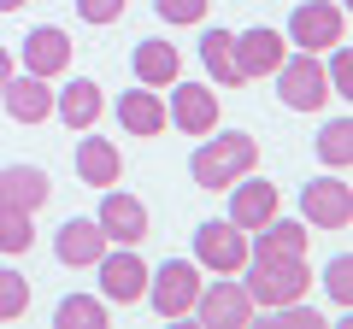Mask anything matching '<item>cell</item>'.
Wrapping results in <instances>:
<instances>
[{
    "label": "cell",
    "mask_w": 353,
    "mask_h": 329,
    "mask_svg": "<svg viewBox=\"0 0 353 329\" xmlns=\"http://www.w3.org/2000/svg\"><path fill=\"white\" fill-rule=\"evenodd\" d=\"M283 41L301 53H330L347 41V6L341 0H301L289 12V30H283Z\"/></svg>",
    "instance_id": "obj_3"
},
{
    "label": "cell",
    "mask_w": 353,
    "mask_h": 329,
    "mask_svg": "<svg viewBox=\"0 0 353 329\" xmlns=\"http://www.w3.org/2000/svg\"><path fill=\"white\" fill-rule=\"evenodd\" d=\"M18 6H24V0H0V12H18Z\"/></svg>",
    "instance_id": "obj_33"
},
{
    "label": "cell",
    "mask_w": 353,
    "mask_h": 329,
    "mask_svg": "<svg viewBox=\"0 0 353 329\" xmlns=\"http://www.w3.org/2000/svg\"><path fill=\"white\" fill-rule=\"evenodd\" d=\"M253 312L259 306L248 300V288H241V277H218V282H201V294H194V312L206 329H248Z\"/></svg>",
    "instance_id": "obj_7"
},
{
    "label": "cell",
    "mask_w": 353,
    "mask_h": 329,
    "mask_svg": "<svg viewBox=\"0 0 353 329\" xmlns=\"http://www.w3.org/2000/svg\"><path fill=\"white\" fill-rule=\"evenodd\" d=\"M318 59H324L330 94H336V100H347V94H353V76H347V47H330V53H318Z\"/></svg>",
    "instance_id": "obj_29"
},
{
    "label": "cell",
    "mask_w": 353,
    "mask_h": 329,
    "mask_svg": "<svg viewBox=\"0 0 353 329\" xmlns=\"http://www.w3.org/2000/svg\"><path fill=\"white\" fill-rule=\"evenodd\" d=\"M106 247H112V241L101 235L94 217H71V224H59V235H53V253H59V265H71V270H94Z\"/></svg>",
    "instance_id": "obj_15"
},
{
    "label": "cell",
    "mask_w": 353,
    "mask_h": 329,
    "mask_svg": "<svg viewBox=\"0 0 353 329\" xmlns=\"http://www.w3.org/2000/svg\"><path fill=\"white\" fill-rule=\"evenodd\" d=\"M0 100H6L12 124H48L53 118V83L48 76H30V71H12L6 89H0Z\"/></svg>",
    "instance_id": "obj_14"
},
{
    "label": "cell",
    "mask_w": 353,
    "mask_h": 329,
    "mask_svg": "<svg viewBox=\"0 0 353 329\" xmlns=\"http://www.w3.org/2000/svg\"><path fill=\"white\" fill-rule=\"evenodd\" d=\"M130 71H136L141 89H171L176 76H183V53H176L171 41L148 36V41H136V53H130Z\"/></svg>",
    "instance_id": "obj_20"
},
{
    "label": "cell",
    "mask_w": 353,
    "mask_h": 329,
    "mask_svg": "<svg viewBox=\"0 0 353 329\" xmlns=\"http://www.w3.org/2000/svg\"><path fill=\"white\" fill-rule=\"evenodd\" d=\"M30 241H36V212L0 206V253H30Z\"/></svg>",
    "instance_id": "obj_26"
},
{
    "label": "cell",
    "mask_w": 353,
    "mask_h": 329,
    "mask_svg": "<svg viewBox=\"0 0 353 329\" xmlns=\"http://www.w3.org/2000/svg\"><path fill=\"white\" fill-rule=\"evenodd\" d=\"M53 194L48 171L41 164H0V206H12V212H41Z\"/></svg>",
    "instance_id": "obj_18"
},
{
    "label": "cell",
    "mask_w": 353,
    "mask_h": 329,
    "mask_svg": "<svg viewBox=\"0 0 353 329\" xmlns=\"http://www.w3.org/2000/svg\"><path fill=\"white\" fill-rule=\"evenodd\" d=\"M201 65L212 83H224V89H241V71H236V53H230V30H206L201 36Z\"/></svg>",
    "instance_id": "obj_24"
},
{
    "label": "cell",
    "mask_w": 353,
    "mask_h": 329,
    "mask_svg": "<svg viewBox=\"0 0 353 329\" xmlns=\"http://www.w3.org/2000/svg\"><path fill=\"white\" fill-rule=\"evenodd\" d=\"M241 288H248V300L259 306V312H277V306L289 300H306V288H312V265L306 259H289V253H248V265L236 270Z\"/></svg>",
    "instance_id": "obj_2"
},
{
    "label": "cell",
    "mask_w": 353,
    "mask_h": 329,
    "mask_svg": "<svg viewBox=\"0 0 353 329\" xmlns=\"http://www.w3.org/2000/svg\"><path fill=\"white\" fill-rule=\"evenodd\" d=\"M118 124L130 129L136 141H153V136H165L171 129V118H165V100H159V89H130V94H118Z\"/></svg>",
    "instance_id": "obj_19"
},
{
    "label": "cell",
    "mask_w": 353,
    "mask_h": 329,
    "mask_svg": "<svg viewBox=\"0 0 353 329\" xmlns=\"http://www.w3.org/2000/svg\"><path fill=\"white\" fill-rule=\"evenodd\" d=\"M248 171H259V141L248 136V129H212V136H201V147H194L189 159V177L201 182V189L224 194L236 177H248Z\"/></svg>",
    "instance_id": "obj_1"
},
{
    "label": "cell",
    "mask_w": 353,
    "mask_h": 329,
    "mask_svg": "<svg viewBox=\"0 0 353 329\" xmlns=\"http://www.w3.org/2000/svg\"><path fill=\"white\" fill-rule=\"evenodd\" d=\"M301 224L306 229H347L353 224V189L347 177H312L301 189Z\"/></svg>",
    "instance_id": "obj_10"
},
{
    "label": "cell",
    "mask_w": 353,
    "mask_h": 329,
    "mask_svg": "<svg viewBox=\"0 0 353 329\" xmlns=\"http://www.w3.org/2000/svg\"><path fill=\"white\" fill-rule=\"evenodd\" d=\"M230 53H236V71H241V83H271V71L283 65L289 41H283V30H271V24H253V30H241V36H230Z\"/></svg>",
    "instance_id": "obj_11"
},
{
    "label": "cell",
    "mask_w": 353,
    "mask_h": 329,
    "mask_svg": "<svg viewBox=\"0 0 353 329\" xmlns=\"http://www.w3.org/2000/svg\"><path fill=\"white\" fill-rule=\"evenodd\" d=\"M106 317H112V306H106L101 294H65V300L53 306V323L59 329H106Z\"/></svg>",
    "instance_id": "obj_23"
},
{
    "label": "cell",
    "mask_w": 353,
    "mask_h": 329,
    "mask_svg": "<svg viewBox=\"0 0 353 329\" xmlns=\"http://www.w3.org/2000/svg\"><path fill=\"white\" fill-rule=\"evenodd\" d=\"M312 147H318V159H324L330 171H347L353 164V118H330Z\"/></svg>",
    "instance_id": "obj_25"
},
{
    "label": "cell",
    "mask_w": 353,
    "mask_h": 329,
    "mask_svg": "<svg viewBox=\"0 0 353 329\" xmlns=\"http://www.w3.org/2000/svg\"><path fill=\"white\" fill-rule=\"evenodd\" d=\"M201 282H206V270L194 265V259H165L159 270H148V294H141V300H148L159 317H171V323H176V317L194 312Z\"/></svg>",
    "instance_id": "obj_5"
},
{
    "label": "cell",
    "mask_w": 353,
    "mask_h": 329,
    "mask_svg": "<svg viewBox=\"0 0 353 329\" xmlns=\"http://www.w3.org/2000/svg\"><path fill=\"white\" fill-rule=\"evenodd\" d=\"M324 294L341 306V312L353 306V259H347V253H336V259L324 265Z\"/></svg>",
    "instance_id": "obj_28"
},
{
    "label": "cell",
    "mask_w": 353,
    "mask_h": 329,
    "mask_svg": "<svg viewBox=\"0 0 353 329\" xmlns=\"http://www.w3.org/2000/svg\"><path fill=\"white\" fill-rule=\"evenodd\" d=\"M194 265L206 277H236L248 265V229H236L230 217H206L194 229Z\"/></svg>",
    "instance_id": "obj_6"
},
{
    "label": "cell",
    "mask_w": 353,
    "mask_h": 329,
    "mask_svg": "<svg viewBox=\"0 0 353 329\" xmlns=\"http://www.w3.org/2000/svg\"><path fill=\"white\" fill-rule=\"evenodd\" d=\"M230 224H236V229H248V235H253V229H259V224H271V217H277V182H271V177H253V171H248V177H236V182H230Z\"/></svg>",
    "instance_id": "obj_13"
},
{
    "label": "cell",
    "mask_w": 353,
    "mask_h": 329,
    "mask_svg": "<svg viewBox=\"0 0 353 329\" xmlns=\"http://www.w3.org/2000/svg\"><path fill=\"white\" fill-rule=\"evenodd\" d=\"M94 277H101V300L106 306H136L141 294H148V259H141L136 247H106L101 265H94Z\"/></svg>",
    "instance_id": "obj_8"
},
{
    "label": "cell",
    "mask_w": 353,
    "mask_h": 329,
    "mask_svg": "<svg viewBox=\"0 0 353 329\" xmlns=\"http://www.w3.org/2000/svg\"><path fill=\"white\" fill-rule=\"evenodd\" d=\"M71 6H77V18H83V24H118L130 0H71Z\"/></svg>",
    "instance_id": "obj_31"
},
{
    "label": "cell",
    "mask_w": 353,
    "mask_h": 329,
    "mask_svg": "<svg viewBox=\"0 0 353 329\" xmlns=\"http://www.w3.org/2000/svg\"><path fill=\"white\" fill-rule=\"evenodd\" d=\"M306 224L301 217H271V224H259L248 235V253H289V259H306Z\"/></svg>",
    "instance_id": "obj_22"
},
{
    "label": "cell",
    "mask_w": 353,
    "mask_h": 329,
    "mask_svg": "<svg viewBox=\"0 0 353 329\" xmlns=\"http://www.w3.org/2000/svg\"><path fill=\"white\" fill-rule=\"evenodd\" d=\"M24 71L30 76H48V83L65 76V71H71V36H65L59 24H36L24 36Z\"/></svg>",
    "instance_id": "obj_16"
},
{
    "label": "cell",
    "mask_w": 353,
    "mask_h": 329,
    "mask_svg": "<svg viewBox=\"0 0 353 329\" xmlns=\"http://www.w3.org/2000/svg\"><path fill=\"white\" fill-rule=\"evenodd\" d=\"M6 76H12V53L0 47V89H6Z\"/></svg>",
    "instance_id": "obj_32"
},
{
    "label": "cell",
    "mask_w": 353,
    "mask_h": 329,
    "mask_svg": "<svg viewBox=\"0 0 353 329\" xmlns=\"http://www.w3.org/2000/svg\"><path fill=\"white\" fill-rule=\"evenodd\" d=\"M153 12L165 24H201L206 18V0H153Z\"/></svg>",
    "instance_id": "obj_30"
},
{
    "label": "cell",
    "mask_w": 353,
    "mask_h": 329,
    "mask_svg": "<svg viewBox=\"0 0 353 329\" xmlns=\"http://www.w3.org/2000/svg\"><path fill=\"white\" fill-rule=\"evenodd\" d=\"M30 312V277L18 270H0V323H12V317Z\"/></svg>",
    "instance_id": "obj_27"
},
{
    "label": "cell",
    "mask_w": 353,
    "mask_h": 329,
    "mask_svg": "<svg viewBox=\"0 0 353 329\" xmlns=\"http://www.w3.org/2000/svg\"><path fill=\"white\" fill-rule=\"evenodd\" d=\"M101 112H106L101 83H88V76H71L65 89H53V118H65V129H77V136L101 124Z\"/></svg>",
    "instance_id": "obj_17"
},
{
    "label": "cell",
    "mask_w": 353,
    "mask_h": 329,
    "mask_svg": "<svg viewBox=\"0 0 353 329\" xmlns=\"http://www.w3.org/2000/svg\"><path fill=\"white\" fill-rule=\"evenodd\" d=\"M94 224H101V235L112 241V247H141L148 229H153V217H148V206H141L136 194H124L112 182V189H101V212H94Z\"/></svg>",
    "instance_id": "obj_9"
},
{
    "label": "cell",
    "mask_w": 353,
    "mask_h": 329,
    "mask_svg": "<svg viewBox=\"0 0 353 329\" xmlns=\"http://www.w3.org/2000/svg\"><path fill=\"white\" fill-rule=\"evenodd\" d=\"M77 177H83V189H112V182L124 177V153H118V141L83 136V141H77Z\"/></svg>",
    "instance_id": "obj_21"
},
{
    "label": "cell",
    "mask_w": 353,
    "mask_h": 329,
    "mask_svg": "<svg viewBox=\"0 0 353 329\" xmlns=\"http://www.w3.org/2000/svg\"><path fill=\"white\" fill-rule=\"evenodd\" d=\"M165 118H171L183 136H212L218 129V89L212 83H171V100H165Z\"/></svg>",
    "instance_id": "obj_12"
},
{
    "label": "cell",
    "mask_w": 353,
    "mask_h": 329,
    "mask_svg": "<svg viewBox=\"0 0 353 329\" xmlns=\"http://www.w3.org/2000/svg\"><path fill=\"white\" fill-rule=\"evenodd\" d=\"M271 83H277V100L289 106V112H318L324 100H336L318 53H283V65L271 71Z\"/></svg>",
    "instance_id": "obj_4"
}]
</instances>
